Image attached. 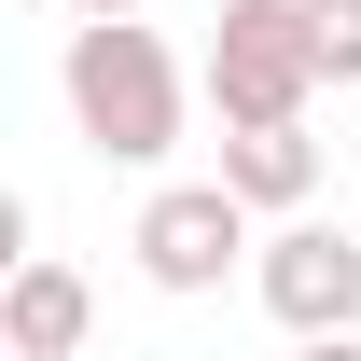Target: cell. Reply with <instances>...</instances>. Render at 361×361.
<instances>
[{"mask_svg": "<svg viewBox=\"0 0 361 361\" xmlns=\"http://www.w3.org/2000/svg\"><path fill=\"white\" fill-rule=\"evenodd\" d=\"M56 84H70L84 153H111V167H167L180 153V56L153 42L139 14H84L70 56H56Z\"/></svg>", "mask_w": 361, "mask_h": 361, "instance_id": "obj_1", "label": "cell"}, {"mask_svg": "<svg viewBox=\"0 0 361 361\" xmlns=\"http://www.w3.org/2000/svg\"><path fill=\"white\" fill-rule=\"evenodd\" d=\"M306 42H319V84H361V0H306Z\"/></svg>", "mask_w": 361, "mask_h": 361, "instance_id": "obj_7", "label": "cell"}, {"mask_svg": "<svg viewBox=\"0 0 361 361\" xmlns=\"http://www.w3.org/2000/svg\"><path fill=\"white\" fill-rule=\"evenodd\" d=\"M250 292H264V319L306 348V334H361V236L348 223H278L264 250H250Z\"/></svg>", "mask_w": 361, "mask_h": 361, "instance_id": "obj_3", "label": "cell"}, {"mask_svg": "<svg viewBox=\"0 0 361 361\" xmlns=\"http://www.w3.org/2000/svg\"><path fill=\"white\" fill-rule=\"evenodd\" d=\"M84 319H97V292H84L70 264H42V250L14 264V292H0V348H14V361H70Z\"/></svg>", "mask_w": 361, "mask_h": 361, "instance_id": "obj_6", "label": "cell"}, {"mask_svg": "<svg viewBox=\"0 0 361 361\" xmlns=\"http://www.w3.org/2000/svg\"><path fill=\"white\" fill-rule=\"evenodd\" d=\"M70 14H139V0H70Z\"/></svg>", "mask_w": 361, "mask_h": 361, "instance_id": "obj_9", "label": "cell"}, {"mask_svg": "<svg viewBox=\"0 0 361 361\" xmlns=\"http://www.w3.org/2000/svg\"><path fill=\"white\" fill-rule=\"evenodd\" d=\"M139 278H153V292H180V306H195V292H223L236 278V250H250V209H236L223 180H167V195H153V209H139Z\"/></svg>", "mask_w": 361, "mask_h": 361, "instance_id": "obj_4", "label": "cell"}, {"mask_svg": "<svg viewBox=\"0 0 361 361\" xmlns=\"http://www.w3.org/2000/svg\"><path fill=\"white\" fill-rule=\"evenodd\" d=\"M306 97H319L306 0H223L209 14V111L223 126H306Z\"/></svg>", "mask_w": 361, "mask_h": 361, "instance_id": "obj_2", "label": "cell"}, {"mask_svg": "<svg viewBox=\"0 0 361 361\" xmlns=\"http://www.w3.org/2000/svg\"><path fill=\"white\" fill-rule=\"evenodd\" d=\"M223 195L250 209V223H306L319 139H306V126H223Z\"/></svg>", "mask_w": 361, "mask_h": 361, "instance_id": "obj_5", "label": "cell"}, {"mask_svg": "<svg viewBox=\"0 0 361 361\" xmlns=\"http://www.w3.org/2000/svg\"><path fill=\"white\" fill-rule=\"evenodd\" d=\"M292 361H361V334H306V348H292Z\"/></svg>", "mask_w": 361, "mask_h": 361, "instance_id": "obj_8", "label": "cell"}]
</instances>
